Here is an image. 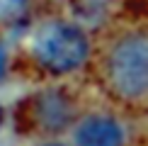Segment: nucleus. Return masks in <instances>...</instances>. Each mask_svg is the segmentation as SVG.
Here are the masks:
<instances>
[{"label":"nucleus","instance_id":"f257e3e1","mask_svg":"<svg viewBox=\"0 0 148 146\" xmlns=\"http://www.w3.org/2000/svg\"><path fill=\"white\" fill-rule=\"evenodd\" d=\"M107 83L124 100L148 95V34L131 32L109 46L104 59Z\"/></svg>","mask_w":148,"mask_h":146},{"label":"nucleus","instance_id":"f03ea898","mask_svg":"<svg viewBox=\"0 0 148 146\" xmlns=\"http://www.w3.org/2000/svg\"><path fill=\"white\" fill-rule=\"evenodd\" d=\"M32 54L41 68L51 73H71L90 56V39L83 27L66 20H51L36 29Z\"/></svg>","mask_w":148,"mask_h":146},{"label":"nucleus","instance_id":"7ed1b4c3","mask_svg":"<svg viewBox=\"0 0 148 146\" xmlns=\"http://www.w3.org/2000/svg\"><path fill=\"white\" fill-rule=\"evenodd\" d=\"M124 127L109 114H90L75 127V146H124Z\"/></svg>","mask_w":148,"mask_h":146},{"label":"nucleus","instance_id":"20e7f679","mask_svg":"<svg viewBox=\"0 0 148 146\" xmlns=\"http://www.w3.org/2000/svg\"><path fill=\"white\" fill-rule=\"evenodd\" d=\"M34 114H36V124L41 129L58 132L63 127H68V122L73 119V105L66 97V93H61V90H46V93H41L36 97Z\"/></svg>","mask_w":148,"mask_h":146},{"label":"nucleus","instance_id":"39448f33","mask_svg":"<svg viewBox=\"0 0 148 146\" xmlns=\"http://www.w3.org/2000/svg\"><path fill=\"white\" fill-rule=\"evenodd\" d=\"M29 0H0V22L17 20L24 10H27Z\"/></svg>","mask_w":148,"mask_h":146},{"label":"nucleus","instance_id":"423d86ee","mask_svg":"<svg viewBox=\"0 0 148 146\" xmlns=\"http://www.w3.org/2000/svg\"><path fill=\"white\" fill-rule=\"evenodd\" d=\"M5 73H8V49L5 44H0V81L5 78Z\"/></svg>","mask_w":148,"mask_h":146},{"label":"nucleus","instance_id":"0eeeda50","mask_svg":"<svg viewBox=\"0 0 148 146\" xmlns=\"http://www.w3.org/2000/svg\"><path fill=\"white\" fill-rule=\"evenodd\" d=\"M44 146H63V144H44Z\"/></svg>","mask_w":148,"mask_h":146}]
</instances>
